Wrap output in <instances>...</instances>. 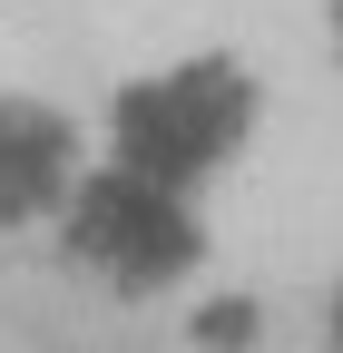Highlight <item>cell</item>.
Returning a JSON list of instances; mask_svg holds the SVG:
<instances>
[{
	"mask_svg": "<svg viewBox=\"0 0 343 353\" xmlns=\"http://www.w3.org/2000/svg\"><path fill=\"white\" fill-rule=\"evenodd\" d=\"M255 138V79L236 59H177L147 69L118 99V167L157 176V187H196Z\"/></svg>",
	"mask_w": 343,
	"mask_h": 353,
	"instance_id": "cell-1",
	"label": "cell"
},
{
	"mask_svg": "<svg viewBox=\"0 0 343 353\" xmlns=\"http://www.w3.org/2000/svg\"><path fill=\"white\" fill-rule=\"evenodd\" d=\"M69 255L98 265L108 285H167L196 265V216L187 187H157L138 167H108V176H79L69 187Z\"/></svg>",
	"mask_w": 343,
	"mask_h": 353,
	"instance_id": "cell-2",
	"label": "cell"
},
{
	"mask_svg": "<svg viewBox=\"0 0 343 353\" xmlns=\"http://www.w3.org/2000/svg\"><path fill=\"white\" fill-rule=\"evenodd\" d=\"M69 187H79V138H69L50 108L0 99V226L69 206Z\"/></svg>",
	"mask_w": 343,
	"mask_h": 353,
	"instance_id": "cell-3",
	"label": "cell"
},
{
	"mask_svg": "<svg viewBox=\"0 0 343 353\" xmlns=\"http://www.w3.org/2000/svg\"><path fill=\"white\" fill-rule=\"evenodd\" d=\"M333 30H343V10H333Z\"/></svg>",
	"mask_w": 343,
	"mask_h": 353,
	"instance_id": "cell-4",
	"label": "cell"
}]
</instances>
